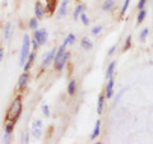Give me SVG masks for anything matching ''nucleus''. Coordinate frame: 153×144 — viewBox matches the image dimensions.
Wrapping results in <instances>:
<instances>
[{
	"mask_svg": "<svg viewBox=\"0 0 153 144\" xmlns=\"http://www.w3.org/2000/svg\"><path fill=\"white\" fill-rule=\"evenodd\" d=\"M21 112H22V100H21V97H17L12 102L10 107H9V111L6 114V120L15 124Z\"/></svg>",
	"mask_w": 153,
	"mask_h": 144,
	"instance_id": "obj_1",
	"label": "nucleus"
},
{
	"mask_svg": "<svg viewBox=\"0 0 153 144\" xmlns=\"http://www.w3.org/2000/svg\"><path fill=\"white\" fill-rule=\"evenodd\" d=\"M30 47H31V40L28 37V34H24L23 43H22V50H21V60H19L21 65H24V61L27 60L28 55H30Z\"/></svg>",
	"mask_w": 153,
	"mask_h": 144,
	"instance_id": "obj_2",
	"label": "nucleus"
},
{
	"mask_svg": "<svg viewBox=\"0 0 153 144\" xmlns=\"http://www.w3.org/2000/svg\"><path fill=\"white\" fill-rule=\"evenodd\" d=\"M33 38L37 41L38 45H43L47 40V32L46 30H34V36Z\"/></svg>",
	"mask_w": 153,
	"mask_h": 144,
	"instance_id": "obj_3",
	"label": "nucleus"
},
{
	"mask_svg": "<svg viewBox=\"0 0 153 144\" xmlns=\"http://www.w3.org/2000/svg\"><path fill=\"white\" fill-rule=\"evenodd\" d=\"M69 59V52H64L63 54V56L59 59V61L57 63H55V69L56 70H63V68H64V65H65V63H66V60Z\"/></svg>",
	"mask_w": 153,
	"mask_h": 144,
	"instance_id": "obj_4",
	"label": "nucleus"
},
{
	"mask_svg": "<svg viewBox=\"0 0 153 144\" xmlns=\"http://www.w3.org/2000/svg\"><path fill=\"white\" fill-rule=\"evenodd\" d=\"M28 79H30V76H28V73L24 72L23 74H22L21 76H19V82H18V85H19V89H23L26 88V85H27L28 83Z\"/></svg>",
	"mask_w": 153,
	"mask_h": 144,
	"instance_id": "obj_5",
	"label": "nucleus"
},
{
	"mask_svg": "<svg viewBox=\"0 0 153 144\" xmlns=\"http://www.w3.org/2000/svg\"><path fill=\"white\" fill-rule=\"evenodd\" d=\"M45 12H46V9L43 8V5L41 4L40 1H37L36 4H34V13H36V17L37 18H42Z\"/></svg>",
	"mask_w": 153,
	"mask_h": 144,
	"instance_id": "obj_6",
	"label": "nucleus"
},
{
	"mask_svg": "<svg viewBox=\"0 0 153 144\" xmlns=\"http://www.w3.org/2000/svg\"><path fill=\"white\" fill-rule=\"evenodd\" d=\"M54 56H55V49L50 50L49 52H47V55H45V59H43V61H42V65L43 66H47L54 60Z\"/></svg>",
	"mask_w": 153,
	"mask_h": 144,
	"instance_id": "obj_7",
	"label": "nucleus"
},
{
	"mask_svg": "<svg viewBox=\"0 0 153 144\" xmlns=\"http://www.w3.org/2000/svg\"><path fill=\"white\" fill-rule=\"evenodd\" d=\"M114 78H110L106 85V98H111L114 94Z\"/></svg>",
	"mask_w": 153,
	"mask_h": 144,
	"instance_id": "obj_8",
	"label": "nucleus"
},
{
	"mask_svg": "<svg viewBox=\"0 0 153 144\" xmlns=\"http://www.w3.org/2000/svg\"><path fill=\"white\" fill-rule=\"evenodd\" d=\"M56 3L57 0H46V10L49 12V14H54L56 9Z\"/></svg>",
	"mask_w": 153,
	"mask_h": 144,
	"instance_id": "obj_9",
	"label": "nucleus"
},
{
	"mask_svg": "<svg viewBox=\"0 0 153 144\" xmlns=\"http://www.w3.org/2000/svg\"><path fill=\"white\" fill-rule=\"evenodd\" d=\"M34 57H36V54H34V52H30V55H28V57H27V63H26V65H24V72H28V70H30V68L32 66V64H33Z\"/></svg>",
	"mask_w": 153,
	"mask_h": 144,
	"instance_id": "obj_10",
	"label": "nucleus"
},
{
	"mask_svg": "<svg viewBox=\"0 0 153 144\" xmlns=\"http://www.w3.org/2000/svg\"><path fill=\"white\" fill-rule=\"evenodd\" d=\"M81 46H82V49H84V50H92V47H93V43H92V41L89 40V38L84 37L81 41Z\"/></svg>",
	"mask_w": 153,
	"mask_h": 144,
	"instance_id": "obj_11",
	"label": "nucleus"
},
{
	"mask_svg": "<svg viewBox=\"0 0 153 144\" xmlns=\"http://www.w3.org/2000/svg\"><path fill=\"white\" fill-rule=\"evenodd\" d=\"M65 47H66V45H65V43H63L61 46H60L59 49H57V52H56V55L54 56V63H57V61H59V59L63 56V54L65 52Z\"/></svg>",
	"mask_w": 153,
	"mask_h": 144,
	"instance_id": "obj_12",
	"label": "nucleus"
},
{
	"mask_svg": "<svg viewBox=\"0 0 153 144\" xmlns=\"http://www.w3.org/2000/svg\"><path fill=\"white\" fill-rule=\"evenodd\" d=\"M66 5H68V0H64L61 3V6H60L59 12H57V18H63L66 13Z\"/></svg>",
	"mask_w": 153,
	"mask_h": 144,
	"instance_id": "obj_13",
	"label": "nucleus"
},
{
	"mask_svg": "<svg viewBox=\"0 0 153 144\" xmlns=\"http://www.w3.org/2000/svg\"><path fill=\"white\" fill-rule=\"evenodd\" d=\"M103 103H105V96L101 94L97 101V114L98 115H101L102 111H103Z\"/></svg>",
	"mask_w": 153,
	"mask_h": 144,
	"instance_id": "obj_14",
	"label": "nucleus"
},
{
	"mask_svg": "<svg viewBox=\"0 0 153 144\" xmlns=\"http://www.w3.org/2000/svg\"><path fill=\"white\" fill-rule=\"evenodd\" d=\"M100 130H101V121L97 120V121H96L94 129H93V133H92V135H91V139H96V138H97L98 134H100Z\"/></svg>",
	"mask_w": 153,
	"mask_h": 144,
	"instance_id": "obj_15",
	"label": "nucleus"
},
{
	"mask_svg": "<svg viewBox=\"0 0 153 144\" xmlns=\"http://www.w3.org/2000/svg\"><path fill=\"white\" fill-rule=\"evenodd\" d=\"M115 65H116V61H112L108 65V68H107V72H106V78L107 79H110V78H112V75H114V72H115Z\"/></svg>",
	"mask_w": 153,
	"mask_h": 144,
	"instance_id": "obj_16",
	"label": "nucleus"
},
{
	"mask_svg": "<svg viewBox=\"0 0 153 144\" xmlns=\"http://www.w3.org/2000/svg\"><path fill=\"white\" fill-rule=\"evenodd\" d=\"M12 33H13V24L12 23H8V24L5 25V30H4V37H5V40L10 38Z\"/></svg>",
	"mask_w": 153,
	"mask_h": 144,
	"instance_id": "obj_17",
	"label": "nucleus"
},
{
	"mask_svg": "<svg viewBox=\"0 0 153 144\" xmlns=\"http://www.w3.org/2000/svg\"><path fill=\"white\" fill-rule=\"evenodd\" d=\"M76 92V82L75 81H70L68 85V93L69 94H74Z\"/></svg>",
	"mask_w": 153,
	"mask_h": 144,
	"instance_id": "obj_18",
	"label": "nucleus"
},
{
	"mask_svg": "<svg viewBox=\"0 0 153 144\" xmlns=\"http://www.w3.org/2000/svg\"><path fill=\"white\" fill-rule=\"evenodd\" d=\"M114 6V0H105V3L102 4V9L103 10H108Z\"/></svg>",
	"mask_w": 153,
	"mask_h": 144,
	"instance_id": "obj_19",
	"label": "nucleus"
},
{
	"mask_svg": "<svg viewBox=\"0 0 153 144\" xmlns=\"http://www.w3.org/2000/svg\"><path fill=\"white\" fill-rule=\"evenodd\" d=\"M145 15H147V12L144 10V9H140V12H139V14H138V18H136V22H138V24H140L143 21H144Z\"/></svg>",
	"mask_w": 153,
	"mask_h": 144,
	"instance_id": "obj_20",
	"label": "nucleus"
},
{
	"mask_svg": "<svg viewBox=\"0 0 153 144\" xmlns=\"http://www.w3.org/2000/svg\"><path fill=\"white\" fill-rule=\"evenodd\" d=\"M84 10V5H78L76 6V9L74 10V14H73V17H74V19H78V17L81 15V13Z\"/></svg>",
	"mask_w": 153,
	"mask_h": 144,
	"instance_id": "obj_21",
	"label": "nucleus"
},
{
	"mask_svg": "<svg viewBox=\"0 0 153 144\" xmlns=\"http://www.w3.org/2000/svg\"><path fill=\"white\" fill-rule=\"evenodd\" d=\"M32 135H33L36 139H40L41 135H42V133H41V127H33V129H32Z\"/></svg>",
	"mask_w": 153,
	"mask_h": 144,
	"instance_id": "obj_22",
	"label": "nucleus"
},
{
	"mask_svg": "<svg viewBox=\"0 0 153 144\" xmlns=\"http://www.w3.org/2000/svg\"><path fill=\"white\" fill-rule=\"evenodd\" d=\"M14 125H15V124H14V123H12V121L6 123V125H5V133L12 134V132H13V127H14Z\"/></svg>",
	"mask_w": 153,
	"mask_h": 144,
	"instance_id": "obj_23",
	"label": "nucleus"
},
{
	"mask_svg": "<svg viewBox=\"0 0 153 144\" xmlns=\"http://www.w3.org/2000/svg\"><path fill=\"white\" fill-rule=\"evenodd\" d=\"M74 41H75V36L73 33H70L68 37L65 38V41H64V43L65 45H69V43H74Z\"/></svg>",
	"mask_w": 153,
	"mask_h": 144,
	"instance_id": "obj_24",
	"label": "nucleus"
},
{
	"mask_svg": "<svg viewBox=\"0 0 153 144\" xmlns=\"http://www.w3.org/2000/svg\"><path fill=\"white\" fill-rule=\"evenodd\" d=\"M37 25H38V22L36 18H32L30 21V28L31 30H37Z\"/></svg>",
	"mask_w": 153,
	"mask_h": 144,
	"instance_id": "obj_25",
	"label": "nucleus"
},
{
	"mask_svg": "<svg viewBox=\"0 0 153 144\" xmlns=\"http://www.w3.org/2000/svg\"><path fill=\"white\" fill-rule=\"evenodd\" d=\"M148 32H149V30L148 28H144L142 32H140V34H139V37H140V41H145V37L148 36Z\"/></svg>",
	"mask_w": 153,
	"mask_h": 144,
	"instance_id": "obj_26",
	"label": "nucleus"
},
{
	"mask_svg": "<svg viewBox=\"0 0 153 144\" xmlns=\"http://www.w3.org/2000/svg\"><path fill=\"white\" fill-rule=\"evenodd\" d=\"M132 46V36H128L126 41H125V46H124V51H128Z\"/></svg>",
	"mask_w": 153,
	"mask_h": 144,
	"instance_id": "obj_27",
	"label": "nucleus"
},
{
	"mask_svg": "<svg viewBox=\"0 0 153 144\" xmlns=\"http://www.w3.org/2000/svg\"><path fill=\"white\" fill-rule=\"evenodd\" d=\"M125 91H126V88H125V89H121V91L119 92V94H117V96H116V100H115V102H114V107H115V106H116V105H117V103H119V101H120V98H121V96H123L124 93H125Z\"/></svg>",
	"mask_w": 153,
	"mask_h": 144,
	"instance_id": "obj_28",
	"label": "nucleus"
},
{
	"mask_svg": "<svg viewBox=\"0 0 153 144\" xmlns=\"http://www.w3.org/2000/svg\"><path fill=\"white\" fill-rule=\"evenodd\" d=\"M81 19H82V22H83V24L84 25H88L89 24V21H88V18H87V15L84 14V13H81Z\"/></svg>",
	"mask_w": 153,
	"mask_h": 144,
	"instance_id": "obj_29",
	"label": "nucleus"
},
{
	"mask_svg": "<svg viewBox=\"0 0 153 144\" xmlns=\"http://www.w3.org/2000/svg\"><path fill=\"white\" fill-rule=\"evenodd\" d=\"M129 3H130V0H125V3H124V5H123V9H121V14H125L126 10H128V6H129Z\"/></svg>",
	"mask_w": 153,
	"mask_h": 144,
	"instance_id": "obj_30",
	"label": "nucleus"
},
{
	"mask_svg": "<svg viewBox=\"0 0 153 144\" xmlns=\"http://www.w3.org/2000/svg\"><path fill=\"white\" fill-rule=\"evenodd\" d=\"M42 112L45 116H50V111H49V106L47 105H42Z\"/></svg>",
	"mask_w": 153,
	"mask_h": 144,
	"instance_id": "obj_31",
	"label": "nucleus"
},
{
	"mask_svg": "<svg viewBox=\"0 0 153 144\" xmlns=\"http://www.w3.org/2000/svg\"><path fill=\"white\" fill-rule=\"evenodd\" d=\"M28 142H30V134L24 133L23 136H22V143H28Z\"/></svg>",
	"mask_w": 153,
	"mask_h": 144,
	"instance_id": "obj_32",
	"label": "nucleus"
},
{
	"mask_svg": "<svg viewBox=\"0 0 153 144\" xmlns=\"http://www.w3.org/2000/svg\"><path fill=\"white\" fill-rule=\"evenodd\" d=\"M101 30H102L101 25H98V27H94L93 30H92V33H93V34H98L101 32Z\"/></svg>",
	"mask_w": 153,
	"mask_h": 144,
	"instance_id": "obj_33",
	"label": "nucleus"
},
{
	"mask_svg": "<svg viewBox=\"0 0 153 144\" xmlns=\"http://www.w3.org/2000/svg\"><path fill=\"white\" fill-rule=\"evenodd\" d=\"M145 3H147V0H139V3H138V9H143V8H144Z\"/></svg>",
	"mask_w": 153,
	"mask_h": 144,
	"instance_id": "obj_34",
	"label": "nucleus"
},
{
	"mask_svg": "<svg viewBox=\"0 0 153 144\" xmlns=\"http://www.w3.org/2000/svg\"><path fill=\"white\" fill-rule=\"evenodd\" d=\"M33 127H42V121L41 120H37L33 123Z\"/></svg>",
	"mask_w": 153,
	"mask_h": 144,
	"instance_id": "obj_35",
	"label": "nucleus"
},
{
	"mask_svg": "<svg viewBox=\"0 0 153 144\" xmlns=\"http://www.w3.org/2000/svg\"><path fill=\"white\" fill-rule=\"evenodd\" d=\"M9 136H10V134H8V133L4 134V142H5V143L9 142Z\"/></svg>",
	"mask_w": 153,
	"mask_h": 144,
	"instance_id": "obj_36",
	"label": "nucleus"
},
{
	"mask_svg": "<svg viewBox=\"0 0 153 144\" xmlns=\"http://www.w3.org/2000/svg\"><path fill=\"white\" fill-rule=\"evenodd\" d=\"M32 46H33V49H34V50H36L37 47H38V43H37V41L34 40V38H33V41H32Z\"/></svg>",
	"mask_w": 153,
	"mask_h": 144,
	"instance_id": "obj_37",
	"label": "nucleus"
},
{
	"mask_svg": "<svg viewBox=\"0 0 153 144\" xmlns=\"http://www.w3.org/2000/svg\"><path fill=\"white\" fill-rule=\"evenodd\" d=\"M115 49H116V46H115V45H114V46L111 47L110 50H108V55H112V54H114V51H115Z\"/></svg>",
	"mask_w": 153,
	"mask_h": 144,
	"instance_id": "obj_38",
	"label": "nucleus"
},
{
	"mask_svg": "<svg viewBox=\"0 0 153 144\" xmlns=\"http://www.w3.org/2000/svg\"><path fill=\"white\" fill-rule=\"evenodd\" d=\"M3 56H4V50L0 47V63H1V60H3Z\"/></svg>",
	"mask_w": 153,
	"mask_h": 144,
	"instance_id": "obj_39",
	"label": "nucleus"
},
{
	"mask_svg": "<svg viewBox=\"0 0 153 144\" xmlns=\"http://www.w3.org/2000/svg\"><path fill=\"white\" fill-rule=\"evenodd\" d=\"M152 65H153V61H152Z\"/></svg>",
	"mask_w": 153,
	"mask_h": 144,
	"instance_id": "obj_40",
	"label": "nucleus"
}]
</instances>
